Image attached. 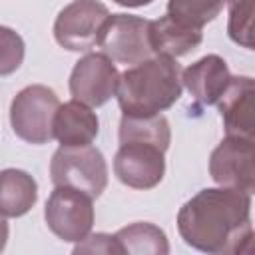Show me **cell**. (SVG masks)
Returning <instances> with one entry per match:
<instances>
[{"instance_id":"19","label":"cell","mask_w":255,"mask_h":255,"mask_svg":"<svg viewBox=\"0 0 255 255\" xmlns=\"http://www.w3.org/2000/svg\"><path fill=\"white\" fill-rule=\"evenodd\" d=\"M229 6L227 34L229 38L251 50L253 48V0H233Z\"/></svg>"},{"instance_id":"7","label":"cell","mask_w":255,"mask_h":255,"mask_svg":"<svg viewBox=\"0 0 255 255\" xmlns=\"http://www.w3.org/2000/svg\"><path fill=\"white\" fill-rule=\"evenodd\" d=\"M149 22L133 14H110L100 44L102 52L118 64L135 66L153 56L149 46Z\"/></svg>"},{"instance_id":"16","label":"cell","mask_w":255,"mask_h":255,"mask_svg":"<svg viewBox=\"0 0 255 255\" xmlns=\"http://www.w3.org/2000/svg\"><path fill=\"white\" fill-rule=\"evenodd\" d=\"M116 241L120 243L122 255H165L169 253V243L163 233L153 223L137 221L128 227H122L116 235Z\"/></svg>"},{"instance_id":"17","label":"cell","mask_w":255,"mask_h":255,"mask_svg":"<svg viewBox=\"0 0 255 255\" xmlns=\"http://www.w3.org/2000/svg\"><path fill=\"white\" fill-rule=\"evenodd\" d=\"M120 143L126 141H145L161 147L167 151L171 141V128L165 116H145V118H133V116H122L120 122Z\"/></svg>"},{"instance_id":"21","label":"cell","mask_w":255,"mask_h":255,"mask_svg":"<svg viewBox=\"0 0 255 255\" xmlns=\"http://www.w3.org/2000/svg\"><path fill=\"white\" fill-rule=\"evenodd\" d=\"M74 253H108V255H122L120 243L114 235L108 233H90L74 247Z\"/></svg>"},{"instance_id":"13","label":"cell","mask_w":255,"mask_h":255,"mask_svg":"<svg viewBox=\"0 0 255 255\" xmlns=\"http://www.w3.org/2000/svg\"><path fill=\"white\" fill-rule=\"evenodd\" d=\"M98 131L100 120L90 106L78 100L60 104L54 118V137L60 145H90Z\"/></svg>"},{"instance_id":"2","label":"cell","mask_w":255,"mask_h":255,"mask_svg":"<svg viewBox=\"0 0 255 255\" xmlns=\"http://www.w3.org/2000/svg\"><path fill=\"white\" fill-rule=\"evenodd\" d=\"M181 90V68L175 58L155 54L120 74L116 98L124 116L145 118L171 108Z\"/></svg>"},{"instance_id":"4","label":"cell","mask_w":255,"mask_h":255,"mask_svg":"<svg viewBox=\"0 0 255 255\" xmlns=\"http://www.w3.org/2000/svg\"><path fill=\"white\" fill-rule=\"evenodd\" d=\"M60 108L56 92L34 84L20 90L10 104V124L14 133L34 145L48 143L54 137V118Z\"/></svg>"},{"instance_id":"14","label":"cell","mask_w":255,"mask_h":255,"mask_svg":"<svg viewBox=\"0 0 255 255\" xmlns=\"http://www.w3.org/2000/svg\"><path fill=\"white\" fill-rule=\"evenodd\" d=\"M201 42H203L201 28H193L183 22H177L167 14L149 22V46L153 56L161 54L169 58H181L193 52Z\"/></svg>"},{"instance_id":"5","label":"cell","mask_w":255,"mask_h":255,"mask_svg":"<svg viewBox=\"0 0 255 255\" xmlns=\"http://www.w3.org/2000/svg\"><path fill=\"white\" fill-rule=\"evenodd\" d=\"M108 18L110 10L100 0H74L58 12L54 38L70 52H88L100 44Z\"/></svg>"},{"instance_id":"3","label":"cell","mask_w":255,"mask_h":255,"mask_svg":"<svg viewBox=\"0 0 255 255\" xmlns=\"http://www.w3.org/2000/svg\"><path fill=\"white\" fill-rule=\"evenodd\" d=\"M54 185L74 187L90 197H100L108 185V163L104 153L90 145H60L50 161Z\"/></svg>"},{"instance_id":"9","label":"cell","mask_w":255,"mask_h":255,"mask_svg":"<svg viewBox=\"0 0 255 255\" xmlns=\"http://www.w3.org/2000/svg\"><path fill=\"white\" fill-rule=\"evenodd\" d=\"M118 68L104 52H90L80 58L70 74V94L74 100L100 108L116 96Z\"/></svg>"},{"instance_id":"22","label":"cell","mask_w":255,"mask_h":255,"mask_svg":"<svg viewBox=\"0 0 255 255\" xmlns=\"http://www.w3.org/2000/svg\"><path fill=\"white\" fill-rule=\"evenodd\" d=\"M114 2L120 6H126V8H141V6L151 4L153 0H114Z\"/></svg>"},{"instance_id":"8","label":"cell","mask_w":255,"mask_h":255,"mask_svg":"<svg viewBox=\"0 0 255 255\" xmlns=\"http://www.w3.org/2000/svg\"><path fill=\"white\" fill-rule=\"evenodd\" d=\"M209 175L221 187L253 193L255 189V143L253 137L225 135L211 151Z\"/></svg>"},{"instance_id":"23","label":"cell","mask_w":255,"mask_h":255,"mask_svg":"<svg viewBox=\"0 0 255 255\" xmlns=\"http://www.w3.org/2000/svg\"><path fill=\"white\" fill-rule=\"evenodd\" d=\"M8 233H10V229H8V223H6L4 215H0V251L6 247V241H8Z\"/></svg>"},{"instance_id":"1","label":"cell","mask_w":255,"mask_h":255,"mask_svg":"<svg viewBox=\"0 0 255 255\" xmlns=\"http://www.w3.org/2000/svg\"><path fill=\"white\" fill-rule=\"evenodd\" d=\"M181 239L203 253H249L251 195L231 187H205L183 203L177 213Z\"/></svg>"},{"instance_id":"20","label":"cell","mask_w":255,"mask_h":255,"mask_svg":"<svg viewBox=\"0 0 255 255\" xmlns=\"http://www.w3.org/2000/svg\"><path fill=\"white\" fill-rule=\"evenodd\" d=\"M24 54L26 46L22 36L8 26H0V76L14 74L24 62Z\"/></svg>"},{"instance_id":"12","label":"cell","mask_w":255,"mask_h":255,"mask_svg":"<svg viewBox=\"0 0 255 255\" xmlns=\"http://www.w3.org/2000/svg\"><path fill=\"white\" fill-rule=\"evenodd\" d=\"M217 106L227 135L253 137V80L249 76H231Z\"/></svg>"},{"instance_id":"10","label":"cell","mask_w":255,"mask_h":255,"mask_svg":"<svg viewBox=\"0 0 255 255\" xmlns=\"http://www.w3.org/2000/svg\"><path fill=\"white\" fill-rule=\"evenodd\" d=\"M163 149L145 141H126L114 157L116 177L131 189H151L159 185L165 173Z\"/></svg>"},{"instance_id":"6","label":"cell","mask_w":255,"mask_h":255,"mask_svg":"<svg viewBox=\"0 0 255 255\" xmlns=\"http://www.w3.org/2000/svg\"><path fill=\"white\" fill-rule=\"evenodd\" d=\"M92 199L80 189L56 185L44 207V219L50 231L68 243H78L90 235L94 225Z\"/></svg>"},{"instance_id":"11","label":"cell","mask_w":255,"mask_h":255,"mask_svg":"<svg viewBox=\"0 0 255 255\" xmlns=\"http://www.w3.org/2000/svg\"><path fill=\"white\" fill-rule=\"evenodd\" d=\"M229 80L231 74L227 62L217 54H207L181 72V86H185L193 100L201 106L217 104Z\"/></svg>"},{"instance_id":"18","label":"cell","mask_w":255,"mask_h":255,"mask_svg":"<svg viewBox=\"0 0 255 255\" xmlns=\"http://www.w3.org/2000/svg\"><path fill=\"white\" fill-rule=\"evenodd\" d=\"M233 0H167V16L193 28H203L215 20L223 6Z\"/></svg>"},{"instance_id":"15","label":"cell","mask_w":255,"mask_h":255,"mask_svg":"<svg viewBox=\"0 0 255 255\" xmlns=\"http://www.w3.org/2000/svg\"><path fill=\"white\" fill-rule=\"evenodd\" d=\"M38 201V183L36 179L16 167L0 171V215L4 217H22Z\"/></svg>"}]
</instances>
